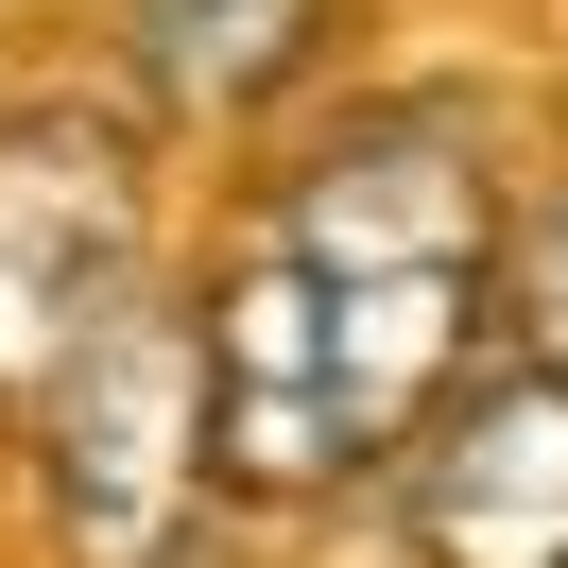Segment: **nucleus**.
Segmentation results:
<instances>
[{"instance_id": "nucleus-1", "label": "nucleus", "mask_w": 568, "mask_h": 568, "mask_svg": "<svg viewBox=\"0 0 568 568\" xmlns=\"http://www.w3.org/2000/svg\"><path fill=\"white\" fill-rule=\"evenodd\" d=\"M18 499H36L52 568H190L224 551V448H207V327H190V258L121 327H87L52 362V396L18 414Z\"/></svg>"}, {"instance_id": "nucleus-2", "label": "nucleus", "mask_w": 568, "mask_h": 568, "mask_svg": "<svg viewBox=\"0 0 568 568\" xmlns=\"http://www.w3.org/2000/svg\"><path fill=\"white\" fill-rule=\"evenodd\" d=\"M173 276L155 121L121 87H0V430L52 396L87 327H121Z\"/></svg>"}, {"instance_id": "nucleus-3", "label": "nucleus", "mask_w": 568, "mask_h": 568, "mask_svg": "<svg viewBox=\"0 0 568 568\" xmlns=\"http://www.w3.org/2000/svg\"><path fill=\"white\" fill-rule=\"evenodd\" d=\"M396 568H568V379L551 362H465L448 414L379 483Z\"/></svg>"}, {"instance_id": "nucleus-4", "label": "nucleus", "mask_w": 568, "mask_h": 568, "mask_svg": "<svg viewBox=\"0 0 568 568\" xmlns=\"http://www.w3.org/2000/svg\"><path fill=\"white\" fill-rule=\"evenodd\" d=\"M327 70V0H121V104L155 139H242V121L311 104Z\"/></svg>"}, {"instance_id": "nucleus-5", "label": "nucleus", "mask_w": 568, "mask_h": 568, "mask_svg": "<svg viewBox=\"0 0 568 568\" xmlns=\"http://www.w3.org/2000/svg\"><path fill=\"white\" fill-rule=\"evenodd\" d=\"M499 345L568 379V155L517 173V242H499Z\"/></svg>"}]
</instances>
